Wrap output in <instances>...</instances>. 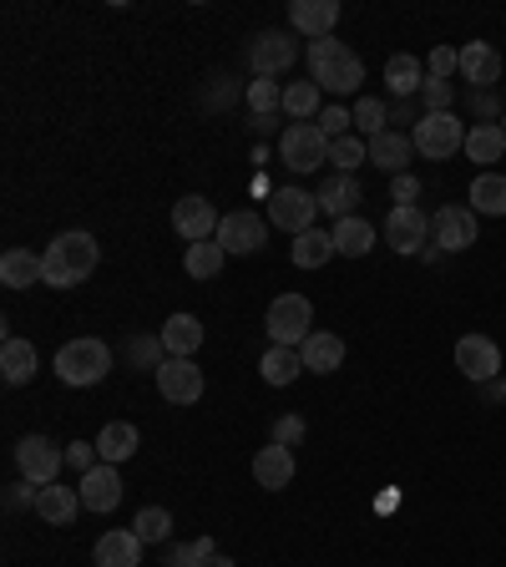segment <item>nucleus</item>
<instances>
[{
	"instance_id": "obj_54",
	"label": "nucleus",
	"mask_w": 506,
	"mask_h": 567,
	"mask_svg": "<svg viewBox=\"0 0 506 567\" xmlns=\"http://www.w3.org/2000/svg\"><path fill=\"white\" fill-rule=\"evenodd\" d=\"M502 127H506V117H502Z\"/></svg>"
},
{
	"instance_id": "obj_22",
	"label": "nucleus",
	"mask_w": 506,
	"mask_h": 567,
	"mask_svg": "<svg viewBox=\"0 0 506 567\" xmlns=\"http://www.w3.org/2000/svg\"><path fill=\"white\" fill-rule=\"evenodd\" d=\"M0 284H6V290H31V284H46V254H31V249H6V259H0Z\"/></svg>"
},
{
	"instance_id": "obj_7",
	"label": "nucleus",
	"mask_w": 506,
	"mask_h": 567,
	"mask_svg": "<svg viewBox=\"0 0 506 567\" xmlns=\"http://www.w3.org/2000/svg\"><path fill=\"white\" fill-rule=\"evenodd\" d=\"M15 466H21V476L31 486H51L61 476V466H66V451L51 435H21L15 441Z\"/></svg>"
},
{
	"instance_id": "obj_9",
	"label": "nucleus",
	"mask_w": 506,
	"mask_h": 567,
	"mask_svg": "<svg viewBox=\"0 0 506 567\" xmlns=\"http://www.w3.org/2000/svg\"><path fill=\"white\" fill-rule=\"evenodd\" d=\"M314 218H319V198L304 193V188H278V193L268 198V223L294 233V239L314 229Z\"/></svg>"
},
{
	"instance_id": "obj_50",
	"label": "nucleus",
	"mask_w": 506,
	"mask_h": 567,
	"mask_svg": "<svg viewBox=\"0 0 506 567\" xmlns=\"http://www.w3.org/2000/svg\"><path fill=\"white\" fill-rule=\"evenodd\" d=\"M31 486V482H25ZM25 486H11V492H6V502H11V507H25V502H31V512H36V496L41 492H25Z\"/></svg>"
},
{
	"instance_id": "obj_18",
	"label": "nucleus",
	"mask_w": 506,
	"mask_h": 567,
	"mask_svg": "<svg viewBox=\"0 0 506 567\" xmlns=\"http://www.w3.org/2000/svg\"><path fill=\"white\" fill-rule=\"evenodd\" d=\"M289 25L299 31V36H309V41L335 36L339 0H294V6H289Z\"/></svg>"
},
{
	"instance_id": "obj_8",
	"label": "nucleus",
	"mask_w": 506,
	"mask_h": 567,
	"mask_svg": "<svg viewBox=\"0 0 506 567\" xmlns=\"http://www.w3.org/2000/svg\"><path fill=\"white\" fill-rule=\"evenodd\" d=\"M218 243H223V254H233V259L259 254V249L268 243V218L264 213H249V208L223 213V223H218Z\"/></svg>"
},
{
	"instance_id": "obj_47",
	"label": "nucleus",
	"mask_w": 506,
	"mask_h": 567,
	"mask_svg": "<svg viewBox=\"0 0 506 567\" xmlns=\"http://www.w3.org/2000/svg\"><path fill=\"white\" fill-rule=\"evenodd\" d=\"M66 461H72V471H92V466H102V451H97V441H72L66 447Z\"/></svg>"
},
{
	"instance_id": "obj_41",
	"label": "nucleus",
	"mask_w": 506,
	"mask_h": 567,
	"mask_svg": "<svg viewBox=\"0 0 506 567\" xmlns=\"http://www.w3.org/2000/svg\"><path fill=\"white\" fill-rule=\"evenodd\" d=\"M133 532L143 537L147 547L168 543V537H172V512L168 507H143V512H137V522H133Z\"/></svg>"
},
{
	"instance_id": "obj_29",
	"label": "nucleus",
	"mask_w": 506,
	"mask_h": 567,
	"mask_svg": "<svg viewBox=\"0 0 506 567\" xmlns=\"http://www.w3.org/2000/svg\"><path fill=\"white\" fill-rule=\"evenodd\" d=\"M471 213L506 218V172H476L471 178Z\"/></svg>"
},
{
	"instance_id": "obj_13",
	"label": "nucleus",
	"mask_w": 506,
	"mask_h": 567,
	"mask_svg": "<svg viewBox=\"0 0 506 567\" xmlns=\"http://www.w3.org/2000/svg\"><path fill=\"white\" fill-rule=\"evenodd\" d=\"M456 370L466 375V380H476V386L496 380V375H502V350H496V339H486V335H461V339H456Z\"/></svg>"
},
{
	"instance_id": "obj_16",
	"label": "nucleus",
	"mask_w": 506,
	"mask_h": 567,
	"mask_svg": "<svg viewBox=\"0 0 506 567\" xmlns=\"http://www.w3.org/2000/svg\"><path fill=\"white\" fill-rule=\"evenodd\" d=\"M461 76L471 82V92H496V82H502V51L492 41H466L461 46Z\"/></svg>"
},
{
	"instance_id": "obj_51",
	"label": "nucleus",
	"mask_w": 506,
	"mask_h": 567,
	"mask_svg": "<svg viewBox=\"0 0 506 567\" xmlns=\"http://www.w3.org/2000/svg\"><path fill=\"white\" fill-rule=\"evenodd\" d=\"M482 396L492 400V406H506V380H502V375H496V380H486V386H482Z\"/></svg>"
},
{
	"instance_id": "obj_5",
	"label": "nucleus",
	"mask_w": 506,
	"mask_h": 567,
	"mask_svg": "<svg viewBox=\"0 0 506 567\" xmlns=\"http://www.w3.org/2000/svg\"><path fill=\"white\" fill-rule=\"evenodd\" d=\"M278 157L289 172H314L329 162V137L319 133V122H289L278 133Z\"/></svg>"
},
{
	"instance_id": "obj_31",
	"label": "nucleus",
	"mask_w": 506,
	"mask_h": 567,
	"mask_svg": "<svg viewBox=\"0 0 506 567\" xmlns=\"http://www.w3.org/2000/svg\"><path fill=\"white\" fill-rule=\"evenodd\" d=\"M329 233H335V249L345 259H365L375 249V223H370V218H360V213H355V218H339Z\"/></svg>"
},
{
	"instance_id": "obj_1",
	"label": "nucleus",
	"mask_w": 506,
	"mask_h": 567,
	"mask_svg": "<svg viewBox=\"0 0 506 567\" xmlns=\"http://www.w3.org/2000/svg\"><path fill=\"white\" fill-rule=\"evenodd\" d=\"M309 82L319 92H335V97H350L355 86L365 82V61L355 56L345 41L325 36V41H309Z\"/></svg>"
},
{
	"instance_id": "obj_14",
	"label": "nucleus",
	"mask_w": 506,
	"mask_h": 567,
	"mask_svg": "<svg viewBox=\"0 0 506 567\" xmlns=\"http://www.w3.org/2000/svg\"><path fill=\"white\" fill-rule=\"evenodd\" d=\"M299 46H294V31H259L249 46V61H253V76H278L289 72Z\"/></svg>"
},
{
	"instance_id": "obj_38",
	"label": "nucleus",
	"mask_w": 506,
	"mask_h": 567,
	"mask_svg": "<svg viewBox=\"0 0 506 567\" xmlns=\"http://www.w3.org/2000/svg\"><path fill=\"white\" fill-rule=\"evenodd\" d=\"M355 133L370 143V137H380V133H390V107L380 97H360L355 102Z\"/></svg>"
},
{
	"instance_id": "obj_37",
	"label": "nucleus",
	"mask_w": 506,
	"mask_h": 567,
	"mask_svg": "<svg viewBox=\"0 0 506 567\" xmlns=\"http://www.w3.org/2000/svg\"><path fill=\"white\" fill-rule=\"evenodd\" d=\"M319 97H325V92H319L314 82H289L284 86V112H289L294 122H314V112H325Z\"/></svg>"
},
{
	"instance_id": "obj_27",
	"label": "nucleus",
	"mask_w": 506,
	"mask_h": 567,
	"mask_svg": "<svg viewBox=\"0 0 506 567\" xmlns=\"http://www.w3.org/2000/svg\"><path fill=\"white\" fill-rule=\"evenodd\" d=\"M299 355H304V370L335 375L339 365H345V339H339V335H325V329H314V335L299 345Z\"/></svg>"
},
{
	"instance_id": "obj_45",
	"label": "nucleus",
	"mask_w": 506,
	"mask_h": 567,
	"mask_svg": "<svg viewBox=\"0 0 506 567\" xmlns=\"http://www.w3.org/2000/svg\"><path fill=\"white\" fill-rule=\"evenodd\" d=\"M421 102H425L431 112H451V102H456V86H451V82H435V76H425Z\"/></svg>"
},
{
	"instance_id": "obj_40",
	"label": "nucleus",
	"mask_w": 506,
	"mask_h": 567,
	"mask_svg": "<svg viewBox=\"0 0 506 567\" xmlns=\"http://www.w3.org/2000/svg\"><path fill=\"white\" fill-rule=\"evenodd\" d=\"M329 162H335L339 172H350V178H355V168H360V162H370V143H365L360 133L335 137V143H329Z\"/></svg>"
},
{
	"instance_id": "obj_42",
	"label": "nucleus",
	"mask_w": 506,
	"mask_h": 567,
	"mask_svg": "<svg viewBox=\"0 0 506 567\" xmlns=\"http://www.w3.org/2000/svg\"><path fill=\"white\" fill-rule=\"evenodd\" d=\"M218 553L213 537H193V543L168 547V567H208V557Z\"/></svg>"
},
{
	"instance_id": "obj_17",
	"label": "nucleus",
	"mask_w": 506,
	"mask_h": 567,
	"mask_svg": "<svg viewBox=\"0 0 506 567\" xmlns=\"http://www.w3.org/2000/svg\"><path fill=\"white\" fill-rule=\"evenodd\" d=\"M143 537H137L133 527H112L97 537V547H92V563L97 567H143Z\"/></svg>"
},
{
	"instance_id": "obj_12",
	"label": "nucleus",
	"mask_w": 506,
	"mask_h": 567,
	"mask_svg": "<svg viewBox=\"0 0 506 567\" xmlns=\"http://www.w3.org/2000/svg\"><path fill=\"white\" fill-rule=\"evenodd\" d=\"M157 396L168 400V406H198L203 400V370L193 360H178L172 355L162 370H157Z\"/></svg>"
},
{
	"instance_id": "obj_6",
	"label": "nucleus",
	"mask_w": 506,
	"mask_h": 567,
	"mask_svg": "<svg viewBox=\"0 0 506 567\" xmlns=\"http://www.w3.org/2000/svg\"><path fill=\"white\" fill-rule=\"evenodd\" d=\"M268 345H289V350H299L304 339L314 335V304L304 300V294H278L274 304H268Z\"/></svg>"
},
{
	"instance_id": "obj_34",
	"label": "nucleus",
	"mask_w": 506,
	"mask_h": 567,
	"mask_svg": "<svg viewBox=\"0 0 506 567\" xmlns=\"http://www.w3.org/2000/svg\"><path fill=\"white\" fill-rule=\"evenodd\" d=\"M335 254H339V249H335V233H325V229L299 233V239H294V249H289V259L299 269H325Z\"/></svg>"
},
{
	"instance_id": "obj_52",
	"label": "nucleus",
	"mask_w": 506,
	"mask_h": 567,
	"mask_svg": "<svg viewBox=\"0 0 506 567\" xmlns=\"http://www.w3.org/2000/svg\"><path fill=\"white\" fill-rule=\"evenodd\" d=\"M390 122H415V102H396V112H390Z\"/></svg>"
},
{
	"instance_id": "obj_43",
	"label": "nucleus",
	"mask_w": 506,
	"mask_h": 567,
	"mask_svg": "<svg viewBox=\"0 0 506 567\" xmlns=\"http://www.w3.org/2000/svg\"><path fill=\"white\" fill-rule=\"evenodd\" d=\"M451 72H461V51L456 46H435L431 56H425V76H435V82H451Z\"/></svg>"
},
{
	"instance_id": "obj_20",
	"label": "nucleus",
	"mask_w": 506,
	"mask_h": 567,
	"mask_svg": "<svg viewBox=\"0 0 506 567\" xmlns=\"http://www.w3.org/2000/svg\"><path fill=\"white\" fill-rule=\"evenodd\" d=\"M314 198H319V213H329L339 223V218H355V208H360V182L350 178V172H335V178H325L319 188H314Z\"/></svg>"
},
{
	"instance_id": "obj_39",
	"label": "nucleus",
	"mask_w": 506,
	"mask_h": 567,
	"mask_svg": "<svg viewBox=\"0 0 506 567\" xmlns=\"http://www.w3.org/2000/svg\"><path fill=\"white\" fill-rule=\"evenodd\" d=\"M249 112L253 117H274V112H284V86H278L274 76H253L249 82Z\"/></svg>"
},
{
	"instance_id": "obj_21",
	"label": "nucleus",
	"mask_w": 506,
	"mask_h": 567,
	"mask_svg": "<svg viewBox=\"0 0 506 567\" xmlns=\"http://www.w3.org/2000/svg\"><path fill=\"white\" fill-rule=\"evenodd\" d=\"M76 492H82V507L86 512H112L122 502V476H117V466H107V461H102V466H92L82 476V486H76Z\"/></svg>"
},
{
	"instance_id": "obj_35",
	"label": "nucleus",
	"mask_w": 506,
	"mask_h": 567,
	"mask_svg": "<svg viewBox=\"0 0 506 567\" xmlns=\"http://www.w3.org/2000/svg\"><path fill=\"white\" fill-rule=\"evenodd\" d=\"M223 243L218 239H203V243H188V254H182V269L193 279H218V269H223Z\"/></svg>"
},
{
	"instance_id": "obj_26",
	"label": "nucleus",
	"mask_w": 506,
	"mask_h": 567,
	"mask_svg": "<svg viewBox=\"0 0 506 567\" xmlns=\"http://www.w3.org/2000/svg\"><path fill=\"white\" fill-rule=\"evenodd\" d=\"M253 482L268 486V492H284V486L294 482V451L268 441V447L253 456Z\"/></svg>"
},
{
	"instance_id": "obj_19",
	"label": "nucleus",
	"mask_w": 506,
	"mask_h": 567,
	"mask_svg": "<svg viewBox=\"0 0 506 567\" xmlns=\"http://www.w3.org/2000/svg\"><path fill=\"white\" fill-rule=\"evenodd\" d=\"M36 517L46 522V527H72L76 522V512H86L82 507V492L76 486H61V482H51V486H36Z\"/></svg>"
},
{
	"instance_id": "obj_24",
	"label": "nucleus",
	"mask_w": 506,
	"mask_h": 567,
	"mask_svg": "<svg viewBox=\"0 0 506 567\" xmlns=\"http://www.w3.org/2000/svg\"><path fill=\"white\" fill-rule=\"evenodd\" d=\"M410 157H415V143H410V133H400V127L370 137V162L375 168H386L390 178H400V172L410 168Z\"/></svg>"
},
{
	"instance_id": "obj_28",
	"label": "nucleus",
	"mask_w": 506,
	"mask_h": 567,
	"mask_svg": "<svg viewBox=\"0 0 506 567\" xmlns=\"http://www.w3.org/2000/svg\"><path fill=\"white\" fill-rule=\"evenodd\" d=\"M162 345H168V355H178V360H193L198 345H203V319H198V314H168Z\"/></svg>"
},
{
	"instance_id": "obj_25",
	"label": "nucleus",
	"mask_w": 506,
	"mask_h": 567,
	"mask_svg": "<svg viewBox=\"0 0 506 567\" xmlns=\"http://www.w3.org/2000/svg\"><path fill=\"white\" fill-rule=\"evenodd\" d=\"M386 86L396 102H415L425 86V61H415L410 51H400V56L386 61Z\"/></svg>"
},
{
	"instance_id": "obj_48",
	"label": "nucleus",
	"mask_w": 506,
	"mask_h": 567,
	"mask_svg": "<svg viewBox=\"0 0 506 567\" xmlns=\"http://www.w3.org/2000/svg\"><path fill=\"white\" fill-rule=\"evenodd\" d=\"M421 198V182L410 178V172H400V178H390V208H410Z\"/></svg>"
},
{
	"instance_id": "obj_53",
	"label": "nucleus",
	"mask_w": 506,
	"mask_h": 567,
	"mask_svg": "<svg viewBox=\"0 0 506 567\" xmlns=\"http://www.w3.org/2000/svg\"><path fill=\"white\" fill-rule=\"evenodd\" d=\"M208 567H233V557H223V553H213V557H208Z\"/></svg>"
},
{
	"instance_id": "obj_32",
	"label": "nucleus",
	"mask_w": 506,
	"mask_h": 567,
	"mask_svg": "<svg viewBox=\"0 0 506 567\" xmlns=\"http://www.w3.org/2000/svg\"><path fill=\"white\" fill-rule=\"evenodd\" d=\"M461 153L471 157V162H502V153H506V127L502 122H476L466 133V147Z\"/></svg>"
},
{
	"instance_id": "obj_2",
	"label": "nucleus",
	"mask_w": 506,
	"mask_h": 567,
	"mask_svg": "<svg viewBox=\"0 0 506 567\" xmlns=\"http://www.w3.org/2000/svg\"><path fill=\"white\" fill-rule=\"evenodd\" d=\"M102 249L92 233H61V239L46 243V284L51 290H76L82 279H92V269H97Z\"/></svg>"
},
{
	"instance_id": "obj_44",
	"label": "nucleus",
	"mask_w": 506,
	"mask_h": 567,
	"mask_svg": "<svg viewBox=\"0 0 506 567\" xmlns=\"http://www.w3.org/2000/svg\"><path fill=\"white\" fill-rule=\"evenodd\" d=\"M319 133L335 143V137H350L355 133V112L350 107H325L319 112Z\"/></svg>"
},
{
	"instance_id": "obj_33",
	"label": "nucleus",
	"mask_w": 506,
	"mask_h": 567,
	"mask_svg": "<svg viewBox=\"0 0 506 567\" xmlns=\"http://www.w3.org/2000/svg\"><path fill=\"white\" fill-rule=\"evenodd\" d=\"M259 375H264L268 386H294L304 375V355L289 350V345H268L264 360H259Z\"/></svg>"
},
{
	"instance_id": "obj_46",
	"label": "nucleus",
	"mask_w": 506,
	"mask_h": 567,
	"mask_svg": "<svg viewBox=\"0 0 506 567\" xmlns=\"http://www.w3.org/2000/svg\"><path fill=\"white\" fill-rule=\"evenodd\" d=\"M304 431H309V426H304V416H278V421H274V435H268V441H274V447H299Z\"/></svg>"
},
{
	"instance_id": "obj_4",
	"label": "nucleus",
	"mask_w": 506,
	"mask_h": 567,
	"mask_svg": "<svg viewBox=\"0 0 506 567\" xmlns=\"http://www.w3.org/2000/svg\"><path fill=\"white\" fill-rule=\"evenodd\" d=\"M410 143L425 162H446L466 147V122H456V112H425L415 127H410Z\"/></svg>"
},
{
	"instance_id": "obj_49",
	"label": "nucleus",
	"mask_w": 506,
	"mask_h": 567,
	"mask_svg": "<svg viewBox=\"0 0 506 567\" xmlns=\"http://www.w3.org/2000/svg\"><path fill=\"white\" fill-rule=\"evenodd\" d=\"M471 107H476V117L492 122V117H506L502 102H496V92H471Z\"/></svg>"
},
{
	"instance_id": "obj_3",
	"label": "nucleus",
	"mask_w": 506,
	"mask_h": 567,
	"mask_svg": "<svg viewBox=\"0 0 506 567\" xmlns=\"http://www.w3.org/2000/svg\"><path fill=\"white\" fill-rule=\"evenodd\" d=\"M112 370V350H107V339H66L56 350V375L66 380V386H102Z\"/></svg>"
},
{
	"instance_id": "obj_36",
	"label": "nucleus",
	"mask_w": 506,
	"mask_h": 567,
	"mask_svg": "<svg viewBox=\"0 0 506 567\" xmlns=\"http://www.w3.org/2000/svg\"><path fill=\"white\" fill-rule=\"evenodd\" d=\"M172 355H168V345H162V335H133L127 339V365H133V370H162V365H168Z\"/></svg>"
},
{
	"instance_id": "obj_10",
	"label": "nucleus",
	"mask_w": 506,
	"mask_h": 567,
	"mask_svg": "<svg viewBox=\"0 0 506 567\" xmlns=\"http://www.w3.org/2000/svg\"><path fill=\"white\" fill-rule=\"evenodd\" d=\"M431 239L441 254H461V249H471V243L482 239V229H476V213H471L466 203H451L441 208V213L431 218Z\"/></svg>"
},
{
	"instance_id": "obj_30",
	"label": "nucleus",
	"mask_w": 506,
	"mask_h": 567,
	"mask_svg": "<svg viewBox=\"0 0 506 567\" xmlns=\"http://www.w3.org/2000/svg\"><path fill=\"white\" fill-rule=\"evenodd\" d=\"M137 426L133 421H107L102 426V435H97V451H102V461L107 466H122V461H133L137 456Z\"/></svg>"
},
{
	"instance_id": "obj_23",
	"label": "nucleus",
	"mask_w": 506,
	"mask_h": 567,
	"mask_svg": "<svg viewBox=\"0 0 506 567\" xmlns=\"http://www.w3.org/2000/svg\"><path fill=\"white\" fill-rule=\"evenodd\" d=\"M36 370H41V355H36V345L31 339H6L0 345V375H6V386H31L36 380Z\"/></svg>"
},
{
	"instance_id": "obj_15",
	"label": "nucleus",
	"mask_w": 506,
	"mask_h": 567,
	"mask_svg": "<svg viewBox=\"0 0 506 567\" xmlns=\"http://www.w3.org/2000/svg\"><path fill=\"white\" fill-rule=\"evenodd\" d=\"M218 223H223V213H218L208 198H178L172 203V229L182 233L188 243H203V239H218Z\"/></svg>"
},
{
	"instance_id": "obj_11",
	"label": "nucleus",
	"mask_w": 506,
	"mask_h": 567,
	"mask_svg": "<svg viewBox=\"0 0 506 567\" xmlns=\"http://www.w3.org/2000/svg\"><path fill=\"white\" fill-rule=\"evenodd\" d=\"M386 239H390V249L396 254H421L425 243H431V213L425 208H390V218H386Z\"/></svg>"
}]
</instances>
